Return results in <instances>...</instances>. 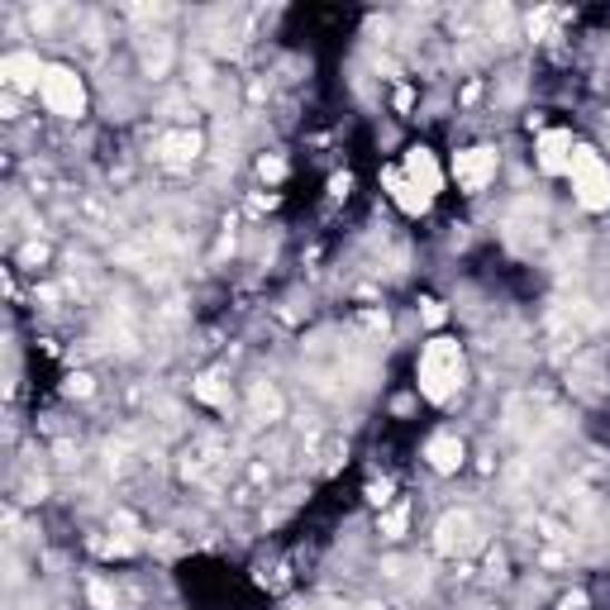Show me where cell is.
Instances as JSON below:
<instances>
[{
	"label": "cell",
	"instance_id": "6",
	"mask_svg": "<svg viewBox=\"0 0 610 610\" xmlns=\"http://www.w3.org/2000/svg\"><path fill=\"white\" fill-rule=\"evenodd\" d=\"M572 148H578L572 129H544V134L534 139V167H539L544 177H568Z\"/></svg>",
	"mask_w": 610,
	"mask_h": 610
},
{
	"label": "cell",
	"instance_id": "15",
	"mask_svg": "<svg viewBox=\"0 0 610 610\" xmlns=\"http://www.w3.org/2000/svg\"><path fill=\"white\" fill-rule=\"evenodd\" d=\"M258 173H263V177H273V181H282V177H286V163H282V158H263V163H258Z\"/></svg>",
	"mask_w": 610,
	"mask_h": 610
},
{
	"label": "cell",
	"instance_id": "3",
	"mask_svg": "<svg viewBox=\"0 0 610 610\" xmlns=\"http://www.w3.org/2000/svg\"><path fill=\"white\" fill-rule=\"evenodd\" d=\"M39 100H43V110L53 115V120H81V115H87V81H81L77 67L48 62Z\"/></svg>",
	"mask_w": 610,
	"mask_h": 610
},
{
	"label": "cell",
	"instance_id": "5",
	"mask_svg": "<svg viewBox=\"0 0 610 610\" xmlns=\"http://www.w3.org/2000/svg\"><path fill=\"white\" fill-rule=\"evenodd\" d=\"M401 177L411 181L420 196H430V200H434L439 191H444V181H449V173L439 167V158H434V152H430L425 144H415V148H405V152H401Z\"/></svg>",
	"mask_w": 610,
	"mask_h": 610
},
{
	"label": "cell",
	"instance_id": "1",
	"mask_svg": "<svg viewBox=\"0 0 610 610\" xmlns=\"http://www.w3.org/2000/svg\"><path fill=\"white\" fill-rule=\"evenodd\" d=\"M468 377V358H463V344L457 338H430L415 358V392L425 396L430 405H449L457 396V386Z\"/></svg>",
	"mask_w": 610,
	"mask_h": 610
},
{
	"label": "cell",
	"instance_id": "8",
	"mask_svg": "<svg viewBox=\"0 0 610 610\" xmlns=\"http://www.w3.org/2000/svg\"><path fill=\"white\" fill-rule=\"evenodd\" d=\"M463 457H468V444L457 434H449V430L434 434L430 444H425V463L439 472V478H453V472L463 468Z\"/></svg>",
	"mask_w": 610,
	"mask_h": 610
},
{
	"label": "cell",
	"instance_id": "13",
	"mask_svg": "<svg viewBox=\"0 0 610 610\" xmlns=\"http://www.w3.org/2000/svg\"><path fill=\"white\" fill-rule=\"evenodd\" d=\"M87 597H91L96 610H115V591H110L106 582H91V587H87Z\"/></svg>",
	"mask_w": 610,
	"mask_h": 610
},
{
	"label": "cell",
	"instance_id": "2",
	"mask_svg": "<svg viewBox=\"0 0 610 610\" xmlns=\"http://www.w3.org/2000/svg\"><path fill=\"white\" fill-rule=\"evenodd\" d=\"M568 186H572V200H578L582 210H591V215L610 210V163H606V152L591 148V144L572 148Z\"/></svg>",
	"mask_w": 610,
	"mask_h": 610
},
{
	"label": "cell",
	"instance_id": "10",
	"mask_svg": "<svg viewBox=\"0 0 610 610\" xmlns=\"http://www.w3.org/2000/svg\"><path fill=\"white\" fill-rule=\"evenodd\" d=\"M472 530H478V524H472V515L468 511H457V515H444V520H439V539H434V544H439V553H463L468 544H472Z\"/></svg>",
	"mask_w": 610,
	"mask_h": 610
},
{
	"label": "cell",
	"instance_id": "4",
	"mask_svg": "<svg viewBox=\"0 0 610 610\" xmlns=\"http://www.w3.org/2000/svg\"><path fill=\"white\" fill-rule=\"evenodd\" d=\"M501 173V152L491 144H472V148H457L453 163H449V177L457 181V191L463 196H482L491 181Z\"/></svg>",
	"mask_w": 610,
	"mask_h": 610
},
{
	"label": "cell",
	"instance_id": "9",
	"mask_svg": "<svg viewBox=\"0 0 610 610\" xmlns=\"http://www.w3.org/2000/svg\"><path fill=\"white\" fill-rule=\"evenodd\" d=\"M382 186H386V196H392L396 206H401V215H411V219H420V215H425V210L434 206L430 196H420L415 186L401 177V167H386V173H382Z\"/></svg>",
	"mask_w": 610,
	"mask_h": 610
},
{
	"label": "cell",
	"instance_id": "7",
	"mask_svg": "<svg viewBox=\"0 0 610 610\" xmlns=\"http://www.w3.org/2000/svg\"><path fill=\"white\" fill-rule=\"evenodd\" d=\"M43 72H48V62L33 53V48H14V53L0 58V81H6L10 91H39Z\"/></svg>",
	"mask_w": 610,
	"mask_h": 610
},
{
	"label": "cell",
	"instance_id": "16",
	"mask_svg": "<svg viewBox=\"0 0 610 610\" xmlns=\"http://www.w3.org/2000/svg\"><path fill=\"white\" fill-rule=\"evenodd\" d=\"M425 325H444V311H439V301H425Z\"/></svg>",
	"mask_w": 610,
	"mask_h": 610
},
{
	"label": "cell",
	"instance_id": "14",
	"mask_svg": "<svg viewBox=\"0 0 610 610\" xmlns=\"http://www.w3.org/2000/svg\"><path fill=\"white\" fill-rule=\"evenodd\" d=\"M382 534H386V539H401V534H405V511L382 515Z\"/></svg>",
	"mask_w": 610,
	"mask_h": 610
},
{
	"label": "cell",
	"instance_id": "11",
	"mask_svg": "<svg viewBox=\"0 0 610 610\" xmlns=\"http://www.w3.org/2000/svg\"><path fill=\"white\" fill-rule=\"evenodd\" d=\"M200 148H206V139H200L196 129H177V134H163V139H158V158H167V163H196Z\"/></svg>",
	"mask_w": 610,
	"mask_h": 610
},
{
	"label": "cell",
	"instance_id": "12",
	"mask_svg": "<svg viewBox=\"0 0 610 610\" xmlns=\"http://www.w3.org/2000/svg\"><path fill=\"white\" fill-rule=\"evenodd\" d=\"M196 401H206V405H215V411H229V401H234V392H229V382H219V377H196Z\"/></svg>",
	"mask_w": 610,
	"mask_h": 610
}]
</instances>
